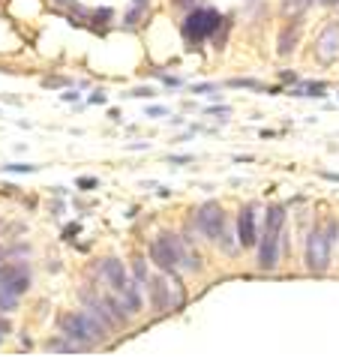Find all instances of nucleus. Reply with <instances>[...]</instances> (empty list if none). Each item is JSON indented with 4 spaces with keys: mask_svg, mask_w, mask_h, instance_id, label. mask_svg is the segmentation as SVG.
<instances>
[{
    "mask_svg": "<svg viewBox=\"0 0 339 357\" xmlns=\"http://www.w3.org/2000/svg\"><path fill=\"white\" fill-rule=\"evenodd\" d=\"M336 225H327V228H315L312 234L306 237V267L312 273H324L331 267V243H333V234Z\"/></svg>",
    "mask_w": 339,
    "mask_h": 357,
    "instance_id": "7ed1b4c3",
    "label": "nucleus"
},
{
    "mask_svg": "<svg viewBox=\"0 0 339 357\" xmlns=\"http://www.w3.org/2000/svg\"><path fill=\"white\" fill-rule=\"evenodd\" d=\"M297 39H301V18H292V22L285 24V31L279 33V45H276V52L279 54H292L294 52V45H297Z\"/></svg>",
    "mask_w": 339,
    "mask_h": 357,
    "instance_id": "9b49d317",
    "label": "nucleus"
},
{
    "mask_svg": "<svg viewBox=\"0 0 339 357\" xmlns=\"http://www.w3.org/2000/svg\"><path fill=\"white\" fill-rule=\"evenodd\" d=\"M324 177H327V181H336L339 183V174H333V172H324Z\"/></svg>",
    "mask_w": 339,
    "mask_h": 357,
    "instance_id": "b1692460",
    "label": "nucleus"
},
{
    "mask_svg": "<svg viewBox=\"0 0 339 357\" xmlns=\"http://www.w3.org/2000/svg\"><path fill=\"white\" fill-rule=\"evenodd\" d=\"M237 237H241L243 246H255V204H246L237 213Z\"/></svg>",
    "mask_w": 339,
    "mask_h": 357,
    "instance_id": "1a4fd4ad",
    "label": "nucleus"
},
{
    "mask_svg": "<svg viewBox=\"0 0 339 357\" xmlns=\"http://www.w3.org/2000/svg\"><path fill=\"white\" fill-rule=\"evenodd\" d=\"M324 91H327V84L324 82H303L301 87H294V96H324Z\"/></svg>",
    "mask_w": 339,
    "mask_h": 357,
    "instance_id": "f8f14e48",
    "label": "nucleus"
},
{
    "mask_svg": "<svg viewBox=\"0 0 339 357\" xmlns=\"http://www.w3.org/2000/svg\"><path fill=\"white\" fill-rule=\"evenodd\" d=\"M3 172H22V174H27V172H33V165H3Z\"/></svg>",
    "mask_w": 339,
    "mask_h": 357,
    "instance_id": "a211bd4d",
    "label": "nucleus"
},
{
    "mask_svg": "<svg viewBox=\"0 0 339 357\" xmlns=\"http://www.w3.org/2000/svg\"><path fill=\"white\" fill-rule=\"evenodd\" d=\"M99 273H103L105 285H108V289H112L114 294L126 285V271H123V264L117 261V259H105L103 264H99Z\"/></svg>",
    "mask_w": 339,
    "mask_h": 357,
    "instance_id": "9d476101",
    "label": "nucleus"
},
{
    "mask_svg": "<svg viewBox=\"0 0 339 357\" xmlns=\"http://www.w3.org/2000/svg\"><path fill=\"white\" fill-rule=\"evenodd\" d=\"M61 99H66V102H75L78 93H61Z\"/></svg>",
    "mask_w": 339,
    "mask_h": 357,
    "instance_id": "5701e85b",
    "label": "nucleus"
},
{
    "mask_svg": "<svg viewBox=\"0 0 339 357\" xmlns=\"http://www.w3.org/2000/svg\"><path fill=\"white\" fill-rule=\"evenodd\" d=\"M223 27V15L213 6H198L183 18V36L189 43H202V39L213 36Z\"/></svg>",
    "mask_w": 339,
    "mask_h": 357,
    "instance_id": "f03ea898",
    "label": "nucleus"
},
{
    "mask_svg": "<svg viewBox=\"0 0 339 357\" xmlns=\"http://www.w3.org/2000/svg\"><path fill=\"white\" fill-rule=\"evenodd\" d=\"M61 331L66 340H75L78 345H96L105 340V324L99 321L91 310L61 315Z\"/></svg>",
    "mask_w": 339,
    "mask_h": 357,
    "instance_id": "f257e3e1",
    "label": "nucleus"
},
{
    "mask_svg": "<svg viewBox=\"0 0 339 357\" xmlns=\"http://www.w3.org/2000/svg\"><path fill=\"white\" fill-rule=\"evenodd\" d=\"M151 261L159 267V271H168V273H174V271H177L174 252H172V246H168L165 234L159 237V241H153V243H151Z\"/></svg>",
    "mask_w": 339,
    "mask_h": 357,
    "instance_id": "6e6552de",
    "label": "nucleus"
},
{
    "mask_svg": "<svg viewBox=\"0 0 339 357\" xmlns=\"http://www.w3.org/2000/svg\"><path fill=\"white\" fill-rule=\"evenodd\" d=\"M15 306H18V297L0 289V312H9V310H15Z\"/></svg>",
    "mask_w": 339,
    "mask_h": 357,
    "instance_id": "4468645a",
    "label": "nucleus"
},
{
    "mask_svg": "<svg viewBox=\"0 0 339 357\" xmlns=\"http://www.w3.org/2000/svg\"><path fill=\"white\" fill-rule=\"evenodd\" d=\"M322 3H324V6H336V3H339V0H322Z\"/></svg>",
    "mask_w": 339,
    "mask_h": 357,
    "instance_id": "a878e982",
    "label": "nucleus"
},
{
    "mask_svg": "<svg viewBox=\"0 0 339 357\" xmlns=\"http://www.w3.org/2000/svg\"><path fill=\"white\" fill-rule=\"evenodd\" d=\"M57 3H73V0H57Z\"/></svg>",
    "mask_w": 339,
    "mask_h": 357,
    "instance_id": "bb28decb",
    "label": "nucleus"
},
{
    "mask_svg": "<svg viewBox=\"0 0 339 357\" xmlns=\"http://www.w3.org/2000/svg\"><path fill=\"white\" fill-rule=\"evenodd\" d=\"M153 303H156V310H168V285L163 280H153Z\"/></svg>",
    "mask_w": 339,
    "mask_h": 357,
    "instance_id": "ddd939ff",
    "label": "nucleus"
},
{
    "mask_svg": "<svg viewBox=\"0 0 339 357\" xmlns=\"http://www.w3.org/2000/svg\"><path fill=\"white\" fill-rule=\"evenodd\" d=\"M96 183H99L96 177H78V186H82V190H93Z\"/></svg>",
    "mask_w": 339,
    "mask_h": 357,
    "instance_id": "f3484780",
    "label": "nucleus"
},
{
    "mask_svg": "<svg viewBox=\"0 0 339 357\" xmlns=\"http://www.w3.org/2000/svg\"><path fill=\"white\" fill-rule=\"evenodd\" d=\"M147 114H151V117H165V114H168V108H163V105L156 108V105H153V108H147Z\"/></svg>",
    "mask_w": 339,
    "mask_h": 357,
    "instance_id": "aec40b11",
    "label": "nucleus"
},
{
    "mask_svg": "<svg viewBox=\"0 0 339 357\" xmlns=\"http://www.w3.org/2000/svg\"><path fill=\"white\" fill-rule=\"evenodd\" d=\"M126 96H142V99H147V96H153V91H151V87H138V91L126 93Z\"/></svg>",
    "mask_w": 339,
    "mask_h": 357,
    "instance_id": "6ab92c4d",
    "label": "nucleus"
},
{
    "mask_svg": "<svg viewBox=\"0 0 339 357\" xmlns=\"http://www.w3.org/2000/svg\"><path fill=\"white\" fill-rule=\"evenodd\" d=\"M174 3H177V6H189V3H193V0H174Z\"/></svg>",
    "mask_w": 339,
    "mask_h": 357,
    "instance_id": "393cba45",
    "label": "nucleus"
},
{
    "mask_svg": "<svg viewBox=\"0 0 339 357\" xmlns=\"http://www.w3.org/2000/svg\"><path fill=\"white\" fill-rule=\"evenodd\" d=\"M279 234L282 231L264 228V234L258 237V267H262V271H273L279 261Z\"/></svg>",
    "mask_w": 339,
    "mask_h": 357,
    "instance_id": "423d86ee",
    "label": "nucleus"
},
{
    "mask_svg": "<svg viewBox=\"0 0 339 357\" xmlns=\"http://www.w3.org/2000/svg\"><path fill=\"white\" fill-rule=\"evenodd\" d=\"M165 241H168V246H172V252H174V261H177V267H189V271H198V255H195V250L189 246L181 234H165Z\"/></svg>",
    "mask_w": 339,
    "mask_h": 357,
    "instance_id": "0eeeda50",
    "label": "nucleus"
},
{
    "mask_svg": "<svg viewBox=\"0 0 339 357\" xmlns=\"http://www.w3.org/2000/svg\"><path fill=\"white\" fill-rule=\"evenodd\" d=\"M195 222L207 237H211V241H219V237H223V228H225V213H223V207H219L216 202H207V204L198 207Z\"/></svg>",
    "mask_w": 339,
    "mask_h": 357,
    "instance_id": "20e7f679",
    "label": "nucleus"
},
{
    "mask_svg": "<svg viewBox=\"0 0 339 357\" xmlns=\"http://www.w3.org/2000/svg\"><path fill=\"white\" fill-rule=\"evenodd\" d=\"M234 87H253V91H264V84H258V82H246V78H237V82H232Z\"/></svg>",
    "mask_w": 339,
    "mask_h": 357,
    "instance_id": "dca6fc26",
    "label": "nucleus"
},
{
    "mask_svg": "<svg viewBox=\"0 0 339 357\" xmlns=\"http://www.w3.org/2000/svg\"><path fill=\"white\" fill-rule=\"evenodd\" d=\"M315 57L322 63H333L339 57V22H331L318 33V43H315Z\"/></svg>",
    "mask_w": 339,
    "mask_h": 357,
    "instance_id": "39448f33",
    "label": "nucleus"
},
{
    "mask_svg": "<svg viewBox=\"0 0 339 357\" xmlns=\"http://www.w3.org/2000/svg\"><path fill=\"white\" fill-rule=\"evenodd\" d=\"M6 333H9V324H6L3 319H0V340H3V336H6Z\"/></svg>",
    "mask_w": 339,
    "mask_h": 357,
    "instance_id": "4be33fe9",
    "label": "nucleus"
},
{
    "mask_svg": "<svg viewBox=\"0 0 339 357\" xmlns=\"http://www.w3.org/2000/svg\"><path fill=\"white\" fill-rule=\"evenodd\" d=\"M144 9H147V0H135V9L126 15V22H129V24H135V18H142Z\"/></svg>",
    "mask_w": 339,
    "mask_h": 357,
    "instance_id": "2eb2a0df",
    "label": "nucleus"
},
{
    "mask_svg": "<svg viewBox=\"0 0 339 357\" xmlns=\"http://www.w3.org/2000/svg\"><path fill=\"white\" fill-rule=\"evenodd\" d=\"M309 3H312V0H292V6H294V9H306Z\"/></svg>",
    "mask_w": 339,
    "mask_h": 357,
    "instance_id": "412c9836",
    "label": "nucleus"
}]
</instances>
